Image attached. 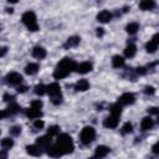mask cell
I'll list each match as a JSON object with an SVG mask.
<instances>
[{
    "label": "cell",
    "instance_id": "6da1fadb",
    "mask_svg": "<svg viewBox=\"0 0 159 159\" xmlns=\"http://www.w3.org/2000/svg\"><path fill=\"white\" fill-rule=\"evenodd\" d=\"M76 61L70 58V57H63L56 66L55 71H53V77L56 80H62L65 77H67L72 71L76 70Z\"/></svg>",
    "mask_w": 159,
    "mask_h": 159
},
{
    "label": "cell",
    "instance_id": "7a4b0ae2",
    "mask_svg": "<svg viewBox=\"0 0 159 159\" xmlns=\"http://www.w3.org/2000/svg\"><path fill=\"white\" fill-rule=\"evenodd\" d=\"M56 144L58 145V148L61 149V152L63 153V155L72 153L73 149H75V144H73L72 138L68 134H66V133H62V134H58L57 135Z\"/></svg>",
    "mask_w": 159,
    "mask_h": 159
},
{
    "label": "cell",
    "instance_id": "3957f363",
    "mask_svg": "<svg viewBox=\"0 0 159 159\" xmlns=\"http://www.w3.org/2000/svg\"><path fill=\"white\" fill-rule=\"evenodd\" d=\"M47 93L53 104H60L62 102V92H61V87L57 82H53L50 86H47Z\"/></svg>",
    "mask_w": 159,
    "mask_h": 159
},
{
    "label": "cell",
    "instance_id": "277c9868",
    "mask_svg": "<svg viewBox=\"0 0 159 159\" xmlns=\"http://www.w3.org/2000/svg\"><path fill=\"white\" fill-rule=\"evenodd\" d=\"M24 25L32 32L37 31L39 30V25H37V20H36V15L34 11H26L24 12L22 17H21Z\"/></svg>",
    "mask_w": 159,
    "mask_h": 159
},
{
    "label": "cell",
    "instance_id": "5b68a950",
    "mask_svg": "<svg viewBox=\"0 0 159 159\" xmlns=\"http://www.w3.org/2000/svg\"><path fill=\"white\" fill-rule=\"evenodd\" d=\"M94 138H96V130H94V128H93V127L87 125V127H84V128L81 130L80 140L82 142V144L87 145V144L92 143V142L94 140Z\"/></svg>",
    "mask_w": 159,
    "mask_h": 159
},
{
    "label": "cell",
    "instance_id": "8992f818",
    "mask_svg": "<svg viewBox=\"0 0 159 159\" xmlns=\"http://www.w3.org/2000/svg\"><path fill=\"white\" fill-rule=\"evenodd\" d=\"M51 143H52V137L48 135V134L42 135V137H39V138L36 139V145H37L42 152H43V149H48L50 145H51Z\"/></svg>",
    "mask_w": 159,
    "mask_h": 159
},
{
    "label": "cell",
    "instance_id": "52a82bcc",
    "mask_svg": "<svg viewBox=\"0 0 159 159\" xmlns=\"http://www.w3.org/2000/svg\"><path fill=\"white\" fill-rule=\"evenodd\" d=\"M5 80H6V83H9V84L19 86V84H21V82H22L24 78L17 72H10V73H7V76L5 77Z\"/></svg>",
    "mask_w": 159,
    "mask_h": 159
},
{
    "label": "cell",
    "instance_id": "ba28073f",
    "mask_svg": "<svg viewBox=\"0 0 159 159\" xmlns=\"http://www.w3.org/2000/svg\"><path fill=\"white\" fill-rule=\"evenodd\" d=\"M134 101H135V97H134V94L133 93H129V92H127V93H123L119 98H118V104L119 106H129V104H133L134 103Z\"/></svg>",
    "mask_w": 159,
    "mask_h": 159
},
{
    "label": "cell",
    "instance_id": "9c48e42d",
    "mask_svg": "<svg viewBox=\"0 0 159 159\" xmlns=\"http://www.w3.org/2000/svg\"><path fill=\"white\" fill-rule=\"evenodd\" d=\"M158 43H159V35L155 34V35L152 37V40H149V42H147V45H145L147 52L154 53V52L158 50Z\"/></svg>",
    "mask_w": 159,
    "mask_h": 159
},
{
    "label": "cell",
    "instance_id": "30bf717a",
    "mask_svg": "<svg viewBox=\"0 0 159 159\" xmlns=\"http://www.w3.org/2000/svg\"><path fill=\"white\" fill-rule=\"evenodd\" d=\"M118 123H119V117H117V116H108L104 120H103V125L106 127V128H109V129H113V128H116L117 125H118Z\"/></svg>",
    "mask_w": 159,
    "mask_h": 159
},
{
    "label": "cell",
    "instance_id": "8fae6325",
    "mask_svg": "<svg viewBox=\"0 0 159 159\" xmlns=\"http://www.w3.org/2000/svg\"><path fill=\"white\" fill-rule=\"evenodd\" d=\"M92 68H93V65L91 63V62H81V63H78L77 66H76V71L78 72V73H81V75H84V73H88L89 71H92Z\"/></svg>",
    "mask_w": 159,
    "mask_h": 159
},
{
    "label": "cell",
    "instance_id": "7c38bea8",
    "mask_svg": "<svg viewBox=\"0 0 159 159\" xmlns=\"http://www.w3.org/2000/svg\"><path fill=\"white\" fill-rule=\"evenodd\" d=\"M25 113H26V116H27L30 119H40V118L42 117L41 109H36V108H32V107L25 109Z\"/></svg>",
    "mask_w": 159,
    "mask_h": 159
},
{
    "label": "cell",
    "instance_id": "4fadbf2b",
    "mask_svg": "<svg viewBox=\"0 0 159 159\" xmlns=\"http://www.w3.org/2000/svg\"><path fill=\"white\" fill-rule=\"evenodd\" d=\"M97 20H98L99 22H102V24H107V22H109V21L112 20V14H111L108 10H102V11L98 12Z\"/></svg>",
    "mask_w": 159,
    "mask_h": 159
},
{
    "label": "cell",
    "instance_id": "5bb4252c",
    "mask_svg": "<svg viewBox=\"0 0 159 159\" xmlns=\"http://www.w3.org/2000/svg\"><path fill=\"white\" fill-rule=\"evenodd\" d=\"M47 154L51 157V158H60L63 155V153L61 152V149L58 148L57 144H53V145H50V148L47 149Z\"/></svg>",
    "mask_w": 159,
    "mask_h": 159
},
{
    "label": "cell",
    "instance_id": "9a60e30c",
    "mask_svg": "<svg viewBox=\"0 0 159 159\" xmlns=\"http://www.w3.org/2000/svg\"><path fill=\"white\" fill-rule=\"evenodd\" d=\"M154 127V120L150 118V117H144L143 119H142V122H140V128H142V130H149V129H152Z\"/></svg>",
    "mask_w": 159,
    "mask_h": 159
},
{
    "label": "cell",
    "instance_id": "2e32d148",
    "mask_svg": "<svg viewBox=\"0 0 159 159\" xmlns=\"http://www.w3.org/2000/svg\"><path fill=\"white\" fill-rule=\"evenodd\" d=\"M32 56H34L35 58L42 60V58L46 57V50H45L43 47H41V46H36V47H34V50H32Z\"/></svg>",
    "mask_w": 159,
    "mask_h": 159
},
{
    "label": "cell",
    "instance_id": "e0dca14e",
    "mask_svg": "<svg viewBox=\"0 0 159 159\" xmlns=\"http://www.w3.org/2000/svg\"><path fill=\"white\" fill-rule=\"evenodd\" d=\"M20 111H21L20 106H19L17 103H15V102H11V103L9 104V107L5 109V112L7 113V117H9V116H14V114H17Z\"/></svg>",
    "mask_w": 159,
    "mask_h": 159
},
{
    "label": "cell",
    "instance_id": "ac0fdd59",
    "mask_svg": "<svg viewBox=\"0 0 159 159\" xmlns=\"http://www.w3.org/2000/svg\"><path fill=\"white\" fill-rule=\"evenodd\" d=\"M75 88H76V91H78V92H84V91H87L88 88H89V82L87 81V80H80L77 83H76V86H75Z\"/></svg>",
    "mask_w": 159,
    "mask_h": 159
},
{
    "label": "cell",
    "instance_id": "d6986e66",
    "mask_svg": "<svg viewBox=\"0 0 159 159\" xmlns=\"http://www.w3.org/2000/svg\"><path fill=\"white\" fill-rule=\"evenodd\" d=\"M109 148L108 147H106V145H98L97 148H96V152H94V154H96V157H98L99 159L101 158H103V157H106L108 153H109Z\"/></svg>",
    "mask_w": 159,
    "mask_h": 159
},
{
    "label": "cell",
    "instance_id": "ffe728a7",
    "mask_svg": "<svg viewBox=\"0 0 159 159\" xmlns=\"http://www.w3.org/2000/svg\"><path fill=\"white\" fill-rule=\"evenodd\" d=\"M37 71H39V65L35 63V62H30V63L26 65V67H25V73H27V75H30V76L36 75Z\"/></svg>",
    "mask_w": 159,
    "mask_h": 159
},
{
    "label": "cell",
    "instance_id": "44dd1931",
    "mask_svg": "<svg viewBox=\"0 0 159 159\" xmlns=\"http://www.w3.org/2000/svg\"><path fill=\"white\" fill-rule=\"evenodd\" d=\"M26 152L30 154V155H32V157H40L41 154H42V150L35 144V145H27L26 147Z\"/></svg>",
    "mask_w": 159,
    "mask_h": 159
},
{
    "label": "cell",
    "instance_id": "7402d4cb",
    "mask_svg": "<svg viewBox=\"0 0 159 159\" xmlns=\"http://www.w3.org/2000/svg\"><path fill=\"white\" fill-rule=\"evenodd\" d=\"M139 7H140L142 10H144V11L152 10V9L155 7V2H154L153 0H143V1L139 2Z\"/></svg>",
    "mask_w": 159,
    "mask_h": 159
},
{
    "label": "cell",
    "instance_id": "603a6c76",
    "mask_svg": "<svg viewBox=\"0 0 159 159\" xmlns=\"http://www.w3.org/2000/svg\"><path fill=\"white\" fill-rule=\"evenodd\" d=\"M137 53V47L134 43H128V46L124 48V56L125 57H134V55Z\"/></svg>",
    "mask_w": 159,
    "mask_h": 159
},
{
    "label": "cell",
    "instance_id": "cb8c5ba5",
    "mask_svg": "<svg viewBox=\"0 0 159 159\" xmlns=\"http://www.w3.org/2000/svg\"><path fill=\"white\" fill-rule=\"evenodd\" d=\"M80 37L78 36H71V37H68L67 39V41H66V43H65V47L66 48H70V47H76L78 43H80Z\"/></svg>",
    "mask_w": 159,
    "mask_h": 159
},
{
    "label": "cell",
    "instance_id": "d4e9b609",
    "mask_svg": "<svg viewBox=\"0 0 159 159\" xmlns=\"http://www.w3.org/2000/svg\"><path fill=\"white\" fill-rule=\"evenodd\" d=\"M112 66H113L114 68H120V67H123V66H124V58H123L122 56H119V55L113 56V58H112Z\"/></svg>",
    "mask_w": 159,
    "mask_h": 159
},
{
    "label": "cell",
    "instance_id": "484cf974",
    "mask_svg": "<svg viewBox=\"0 0 159 159\" xmlns=\"http://www.w3.org/2000/svg\"><path fill=\"white\" fill-rule=\"evenodd\" d=\"M139 30V24L138 22H129L127 26H125V31L130 35H134L137 31Z\"/></svg>",
    "mask_w": 159,
    "mask_h": 159
},
{
    "label": "cell",
    "instance_id": "4316f807",
    "mask_svg": "<svg viewBox=\"0 0 159 159\" xmlns=\"http://www.w3.org/2000/svg\"><path fill=\"white\" fill-rule=\"evenodd\" d=\"M109 111H111V114H112V116L119 117L120 113H122V106H119L118 103H114V104H112V106L109 107Z\"/></svg>",
    "mask_w": 159,
    "mask_h": 159
},
{
    "label": "cell",
    "instance_id": "83f0119b",
    "mask_svg": "<svg viewBox=\"0 0 159 159\" xmlns=\"http://www.w3.org/2000/svg\"><path fill=\"white\" fill-rule=\"evenodd\" d=\"M1 147H2L5 150H9V149H11V148L14 147V140H12L11 138H4V139L1 140Z\"/></svg>",
    "mask_w": 159,
    "mask_h": 159
},
{
    "label": "cell",
    "instance_id": "f1b7e54d",
    "mask_svg": "<svg viewBox=\"0 0 159 159\" xmlns=\"http://www.w3.org/2000/svg\"><path fill=\"white\" fill-rule=\"evenodd\" d=\"M35 93L37 96H43L45 93H47V87L45 84H37L35 87Z\"/></svg>",
    "mask_w": 159,
    "mask_h": 159
},
{
    "label": "cell",
    "instance_id": "f546056e",
    "mask_svg": "<svg viewBox=\"0 0 159 159\" xmlns=\"http://www.w3.org/2000/svg\"><path fill=\"white\" fill-rule=\"evenodd\" d=\"M132 132H133V125H132V123H129V122L124 123L123 127H122V134H129V133H132Z\"/></svg>",
    "mask_w": 159,
    "mask_h": 159
},
{
    "label": "cell",
    "instance_id": "4dcf8cb0",
    "mask_svg": "<svg viewBox=\"0 0 159 159\" xmlns=\"http://www.w3.org/2000/svg\"><path fill=\"white\" fill-rule=\"evenodd\" d=\"M47 134L53 137V135H58L60 134V127L58 125H51L48 129H47Z\"/></svg>",
    "mask_w": 159,
    "mask_h": 159
},
{
    "label": "cell",
    "instance_id": "1f68e13d",
    "mask_svg": "<svg viewBox=\"0 0 159 159\" xmlns=\"http://www.w3.org/2000/svg\"><path fill=\"white\" fill-rule=\"evenodd\" d=\"M20 133H21V127H20V125H14V127L10 129V134H11V135H15V137H16V135H19Z\"/></svg>",
    "mask_w": 159,
    "mask_h": 159
},
{
    "label": "cell",
    "instance_id": "d6a6232c",
    "mask_svg": "<svg viewBox=\"0 0 159 159\" xmlns=\"http://www.w3.org/2000/svg\"><path fill=\"white\" fill-rule=\"evenodd\" d=\"M31 107H32V108H36V109H41V107H42V101H40V99H34V101L31 102Z\"/></svg>",
    "mask_w": 159,
    "mask_h": 159
},
{
    "label": "cell",
    "instance_id": "836d02e7",
    "mask_svg": "<svg viewBox=\"0 0 159 159\" xmlns=\"http://www.w3.org/2000/svg\"><path fill=\"white\" fill-rule=\"evenodd\" d=\"M43 125H45V123H43L42 119H35V122H34V128L41 129V128H43Z\"/></svg>",
    "mask_w": 159,
    "mask_h": 159
},
{
    "label": "cell",
    "instance_id": "e575fe53",
    "mask_svg": "<svg viewBox=\"0 0 159 159\" xmlns=\"http://www.w3.org/2000/svg\"><path fill=\"white\" fill-rule=\"evenodd\" d=\"M144 93H145V94H154V93H155V88H154L153 86H147V87L144 88Z\"/></svg>",
    "mask_w": 159,
    "mask_h": 159
},
{
    "label": "cell",
    "instance_id": "d590c367",
    "mask_svg": "<svg viewBox=\"0 0 159 159\" xmlns=\"http://www.w3.org/2000/svg\"><path fill=\"white\" fill-rule=\"evenodd\" d=\"M147 72H148V71H147V68H145V67H138V68L135 70V73H137V75H139V76H144Z\"/></svg>",
    "mask_w": 159,
    "mask_h": 159
},
{
    "label": "cell",
    "instance_id": "8d00e7d4",
    "mask_svg": "<svg viewBox=\"0 0 159 159\" xmlns=\"http://www.w3.org/2000/svg\"><path fill=\"white\" fill-rule=\"evenodd\" d=\"M2 98H4V101H5V102H10V103H11V102H14V99H15V97H14L12 94H9V93H5Z\"/></svg>",
    "mask_w": 159,
    "mask_h": 159
},
{
    "label": "cell",
    "instance_id": "74e56055",
    "mask_svg": "<svg viewBox=\"0 0 159 159\" xmlns=\"http://www.w3.org/2000/svg\"><path fill=\"white\" fill-rule=\"evenodd\" d=\"M96 35H97L98 37H102V36L104 35V29H102V27H97V29H96Z\"/></svg>",
    "mask_w": 159,
    "mask_h": 159
},
{
    "label": "cell",
    "instance_id": "f35d334b",
    "mask_svg": "<svg viewBox=\"0 0 159 159\" xmlns=\"http://www.w3.org/2000/svg\"><path fill=\"white\" fill-rule=\"evenodd\" d=\"M16 89H17L19 93H25V92L27 91V87H26V86H21V84H19Z\"/></svg>",
    "mask_w": 159,
    "mask_h": 159
},
{
    "label": "cell",
    "instance_id": "ab89813d",
    "mask_svg": "<svg viewBox=\"0 0 159 159\" xmlns=\"http://www.w3.org/2000/svg\"><path fill=\"white\" fill-rule=\"evenodd\" d=\"M7 53V47L6 46H1L0 47V57H4Z\"/></svg>",
    "mask_w": 159,
    "mask_h": 159
},
{
    "label": "cell",
    "instance_id": "60d3db41",
    "mask_svg": "<svg viewBox=\"0 0 159 159\" xmlns=\"http://www.w3.org/2000/svg\"><path fill=\"white\" fill-rule=\"evenodd\" d=\"M0 159H7V150L5 149L0 150Z\"/></svg>",
    "mask_w": 159,
    "mask_h": 159
},
{
    "label": "cell",
    "instance_id": "b9f144b4",
    "mask_svg": "<svg viewBox=\"0 0 159 159\" xmlns=\"http://www.w3.org/2000/svg\"><path fill=\"white\" fill-rule=\"evenodd\" d=\"M148 113L149 114H158V108L157 107H152L148 109Z\"/></svg>",
    "mask_w": 159,
    "mask_h": 159
},
{
    "label": "cell",
    "instance_id": "7bdbcfd3",
    "mask_svg": "<svg viewBox=\"0 0 159 159\" xmlns=\"http://www.w3.org/2000/svg\"><path fill=\"white\" fill-rule=\"evenodd\" d=\"M152 149H153V153H154V154H158V153H159V149H158V143H155V144L153 145V148H152Z\"/></svg>",
    "mask_w": 159,
    "mask_h": 159
},
{
    "label": "cell",
    "instance_id": "ee69618b",
    "mask_svg": "<svg viewBox=\"0 0 159 159\" xmlns=\"http://www.w3.org/2000/svg\"><path fill=\"white\" fill-rule=\"evenodd\" d=\"M5 117H7V113H6L5 111H1V109H0V119H4Z\"/></svg>",
    "mask_w": 159,
    "mask_h": 159
},
{
    "label": "cell",
    "instance_id": "f6af8a7d",
    "mask_svg": "<svg viewBox=\"0 0 159 159\" xmlns=\"http://www.w3.org/2000/svg\"><path fill=\"white\" fill-rule=\"evenodd\" d=\"M88 159H99V158H98V157H96V155H94V157H92V158H88Z\"/></svg>",
    "mask_w": 159,
    "mask_h": 159
},
{
    "label": "cell",
    "instance_id": "bcb514c9",
    "mask_svg": "<svg viewBox=\"0 0 159 159\" xmlns=\"http://www.w3.org/2000/svg\"><path fill=\"white\" fill-rule=\"evenodd\" d=\"M0 29H1V27H0Z\"/></svg>",
    "mask_w": 159,
    "mask_h": 159
}]
</instances>
